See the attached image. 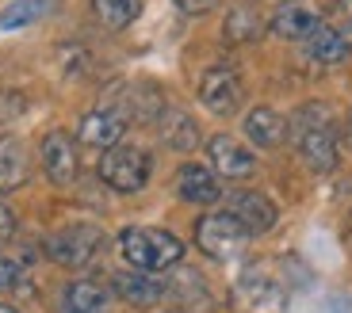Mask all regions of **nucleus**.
I'll list each match as a JSON object with an SVG mask.
<instances>
[{
  "label": "nucleus",
  "instance_id": "nucleus-1",
  "mask_svg": "<svg viewBox=\"0 0 352 313\" xmlns=\"http://www.w3.org/2000/svg\"><path fill=\"white\" fill-rule=\"evenodd\" d=\"M291 138H295V149H299L310 172H333L337 168V130L326 107H302L291 122Z\"/></svg>",
  "mask_w": 352,
  "mask_h": 313
},
{
  "label": "nucleus",
  "instance_id": "nucleus-2",
  "mask_svg": "<svg viewBox=\"0 0 352 313\" xmlns=\"http://www.w3.org/2000/svg\"><path fill=\"white\" fill-rule=\"evenodd\" d=\"M119 253L134 271L157 275V271H168L184 256V241L173 237L168 229H123L119 233Z\"/></svg>",
  "mask_w": 352,
  "mask_h": 313
},
{
  "label": "nucleus",
  "instance_id": "nucleus-3",
  "mask_svg": "<svg viewBox=\"0 0 352 313\" xmlns=\"http://www.w3.org/2000/svg\"><path fill=\"white\" fill-rule=\"evenodd\" d=\"M100 180L111 187V192H119V195H134V192H142L146 183H150V172H153V161H150V153L146 149H138V146H111L104 156H100Z\"/></svg>",
  "mask_w": 352,
  "mask_h": 313
},
{
  "label": "nucleus",
  "instance_id": "nucleus-4",
  "mask_svg": "<svg viewBox=\"0 0 352 313\" xmlns=\"http://www.w3.org/2000/svg\"><path fill=\"white\" fill-rule=\"evenodd\" d=\"M195 244L211 260H238L249 244V229L241 226L238 218L230 214H203L195 222Z\"/></svg>",
  "mask_w": 352,
  "mask_h": 313
},
{
  "label": "nucleus",
  "instance_id": "nucleus-5",
  "mask_svg": "<svg viewBox=\"0 0 352 313\" xmlns=\"http://www.w3.org/2000/svg\"><path fill=\"white\" fill-rule=\"evenodd\" d=\"M234 310L238 313H283L287 310V294L272 275L264 271H245L234 283Z\"/></svg>",
  "mask_w": 352,
  "mask_h": 313
},
{
  "label": "nucleus",
  "instance_id": "nucleus-6",
  "mask_svg": "<svg viewBox=\"0 0 352 313\" xmlns=\"http://www.w3.org/2000/svg\"><path fill=\"white\" fill-rule=\"evenodd\" d=\"M100 241H104L100 226H69V229H58L46 241V253H50L54 264H62V268H85L100 253Z\"/></svg>",
  "mask_w": 352,
  "mask_h": 313
},
{
  "label": "nucleus",
  "instance_id": "nucleus-7",
  "mask_svg": "<svg viewBox=\"0 0 352 313\" xmlns=\"http://www.w3.org/2000/svg\"><path fill=\"white\" fill-rule=\"evenodd\" d=\"M199 104L214 115H234L241 104V80L234 69L226 65H214V69L203 73L199 80Z\"/></svg>",
  "mask_w": 352,
  "mask_h": 313
},
{
  "label": "nucleus",
  "instance_id": "nucleus-8",
  "mask_svg": "<svg viewBox=\"0 0 352 313\" xmlns=\"http://www.w3.org/2000/svg\"><path fill=\"white\" fill-rule=\"evenodd\" d=\"M207 153H211L214 172L226 176V180H249V176L256 172V156L249 153L245 146H238L234 138H226V134L207 141Z\"/></svg>",
  "mask_w": 352,
  "mask_h": 313
},
{
  "label": "nucleus",
  "instance_id": "nucleus-9",
  "mask_svg": "<svg viewBox=\"0 0 352 313\" xmlns=\"http://www.w3.org/2000/svg\"><path fill=\"white\" fill-rule=\"evenodd\" d=\"M43 172L54 183H73L77 180V146L69 134L54 130L43 138Z\"/></svg>",
  "mask_w": 352,
  "mask_h": 313
},
{
  "label": "nucleus",
  "instance_id": "nucleus-10",
  "mask_svg": "<svg viewBox=\"0 0 352 313\" xmlns=\"http://www.w3.org/2000/svg\"><path fill=\"white\" fill-rule=\"evenodd\" d=\"M126 134V115L111 111V107H100V111H88L80 119V141L92 149H111L119 146V138Z\"/></svg>",
  "mask_w": 352,
  "mask_h": 313
},
{
  "label": "nucleus",
  "instance_id": "nucleus-11",
  "mask_svg": "<svg viewBox=\"0 0 352 313\" xmlns=\"http://www.w3.org/2000/svg\"><path fill=\"white\" fill-rule=\"evenodd\" d=\"M272 31L280 38H310L322 27V19H318V12L310 8V4H302V0H283L280 8L272 12Z\"/></svg>",
  "mask_w": 352,
  "mask_h": 313
},
{
  "label": "nucleus",
  "instance_id": "nucleus-12",
  "mask_svg": "<svg viewBox=\"0 0 352 313\" xmlns=\"http://www.w3.org/2000/svg\"><path fill=\"white\" fill-rule=\"evenodd\" d=\"M230 214L249 229V237L268 233V229L276 226V207L264 199L261 192H238L234 199H230Z\"/></svg>",
  "mask_w": 352,
  "mask_h": 313
},
{
  "label": "nucleus",
  "instance_id": "nucleus-13",
  "mask_svg": "<svg viewBox=\"0 0 352 313\" xmlns=\"http://www.w3.org/2000/svg\"><path fill=\"white\" fill-rule=\"evenodd\" d=\"M176 192H180V199H184V202L211 207V202H219L222 187H219V176H214L211 168L184 165V168H180V176H176Z\"/></svg>",
  "mask_w": 352,
  "mask_h": 313
},
{
  "label": "nucleus",
  "instance_id": "nucleus-14",
  "mask_svg": "<svg viewBox=\"0 0 352 313\" xmlns=\"http://www.w3.org/2000/svg\"><path fill=\"white\" fill-rule=\"evenodd\" d=\"M107 305H111V294L96 279H77L62 294V313H107Z\"/></svg>",
  "mask_w": 352,
  "mask_h": 313
},
{
  "label": "nucleus",
  "instance_id": "nucleus-15",
  "mask_svg": "<svg viewBox=\"0 0 352 313\" xmlns=\"http://www.w3.org/2000/svg\"><path fill=\"white\" fill-rule=\"evenodd\" d=\"M31 176V156L19 138H0V192H16Z\"/></svg>",
  "mask_w": 352,
  "mask_h": 313
},
{
  "label": "nucleus",
  "instance_id": "nucleus-16",
  "mask_svg": "<svg viewBox=\"0 0 352 313\" xmlns=\"http://www.w3.org/2000/svg\"><path fill=\"white\" fill-rule=\"evenodd\" d=\"M245 134H249V141H256L261 149H276L287 138V122H283V115L272 111V107H253V111L245 115Z\"/></svg>",
  "mask_w": 352,
  "mask_h": 313
},
{
  "label": "nucleus",
  "instance_id": "nucleus-17",
  "mask_svg": "<svg viewBox=\"0 0 352 313\" xmlns=\"http://www.w3.org/2000/svg\"><path fill=\"white\" fill-rule=\"evenodd\" d=\"M115 290L131 305H153L165 298V287L153 275H146V271H123V275H115Z\"/></svg>",
  "mask_w": 352,
  "mask_h": 313
},
{
  "label": "nucleus",
  "instance_id": "nucleus-18",
  "mask_svg": "<svg viewBox=\"0 0 352 313\" xmlns=\"http://www.w3.org/2000/svg\"><path fill=\"white\" fill-rule=\"evenodd\" d=\"M307 54L314 61H322V65H337V61L349 58V38H344L333 23H322L314 35L307 38Z\"/></svg>",
  "mask_w": 352,
  "mask_h": 313
},
{
  "label": "nucleus",
  "instance_id": "nucleus-19",
  "mask_svg": "<svg viewBox=\"0 0 352 313\" xmlns=\"http://www.w3.org/2000/svg\"><path fill=\"white\" fill-rule=\"evenodd\" d=\"M92 12L107 31H126L142 16V0H92Z\"/></svg>",
  "mask_w": 352,
  "mask_h": 313
},
{
  "label": "nucleus",
  "instance_id": "nucleus-20",
  "mask_svg": "<svg viewBox=\"0 0 352 313\" xmlns=\"http://www.w3.org/2000/svg\"><path fill=\"white\" fill-rule=\"evenodd\" d=\"M46 12H54L50 0H12L8 8L0 12V27L4 31H16V27H27V23H35V19H43Z\"/></svg>",
  "mask_w": 352,
  "mask_h": 313
},
{
  "label": "nucleus",
  "instance_id": "nucleus-21",
  "mask_svg": "<svg viewBox=\"0 0 352 313\" xmlns=\"http://www.w3.org/2000/svg\"><path fill=\"white\" fill-rule=\"evenodd\" d=\"M256 35H261V12L253 4H238L226 16V38L230 43H253Z\"/></svg>",
  "mask_w": 352,
  "mask_h": 313
},
{
  "label": "nucleus",
  "instance_id": "nucleus-22",
  "mask_svg": "<svg viewBox=\"0 0 352 313\" xmlns=\"http://www.w3.org/2000/svg\"><path fill=\"white\" fill-rule=\"evenodd\" d=\"M165 141L173 149H192L195 141H199V126H195V119H188L184 111H173V115H165Z\"/></svg>",
  "mask_w": 352,
  "mask_h": 313
},
{
  "label": "nucleus",
  "instance_id": "nucleus-23",
  "mask_svg": "<svg viewBox=\"0 0 352 313\" xmlns=\"http://www.w3.org/2000/svg\"><path fill=\"white\" fill-rule=\"evenodd\" d=\"M23 283V268H19L12 256H0V294H8Z\"/></svg>",
  "mask_w": 352,
  "mask_h": 313
},
{
  "label": "nucleus",
  "instance_id": "nucleus-24",
  "mask_svg": "<svg viewBox=\"0 0 352 313\" xmlns=\"http://www.w3.org/2000/svg\"><path fill=\"white\" fill-rule=\"evenodd\" d=\"M329 19H333L337 31H352V0H333V12H329Z\"/></svg>",
  "mask_w": 352,
  "mask_h": 313
},
{
  "label": "nucleus",
  "instance_id": "nucleus-25",
  "mask_svg": "<svg viewBox=\"0 0 352 313\" xmlns=\"http://www.w3.org/2000/svg\"><path fill=\"white\" fill-rule=\"evenodd\" d=\"M176 4H180V8L188 12V16H199V12H211L214 4H219V0H176Z\"/></svg>",
  "mask_w": 352,
  "mask_h": 313
},
{
  "label": "nucleus",
  "instance_id": "nucleus-26",
  "mask_svg": "<svg viewBox=\"0 0 352 313\" xmlns=\"http://www.w3.org/2000/svg\"><path fill=\"white\" fill-rule=\"evenodd\" d=\"M12 233H16V218H12V210L0 202V241H8Z\"/></svg>",
  "mask_w": 352,
  "mask_h": 313
},
{
  "label": "nucleus",
  "instance_id": "nucleus-27",
  "mask_svg": "<svg viewBox=\"0 0 352 313\" xmlns=\"http://www.w3.org/2000/svg\"><path fill=\"white\" fill-rule=\"evenodd\" d=\"M0 313H19V310H12V305H4V302H0Z\"/></svg>",
  "mask_w": 352,
  "mask_h": 313
},
{
  "label": "nucleus",
  "instance_id": "nucleus-28",
  "mask_svg": "<svg viewBox=\"0 0 352 313\" xmlns=\"http://www.w3.org/2000/svg\"><path fill=\"white\" fill-rule=\"evenodd\" d=\"M349 141H352V122H349Z\"/></svg>",
  "mask_w": 352,
  "mask_h": 313
}]
</instances>
